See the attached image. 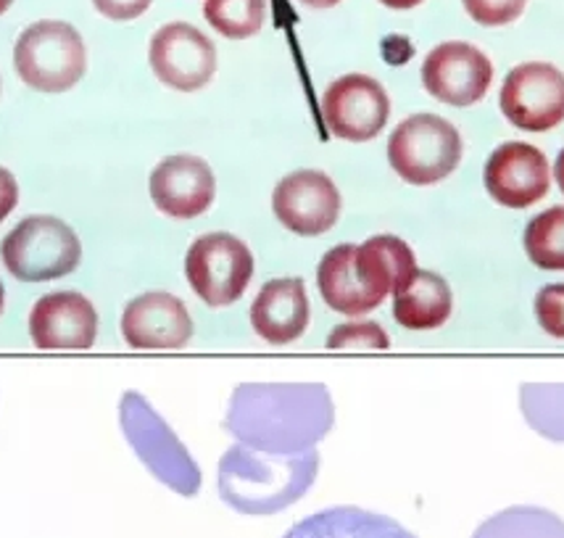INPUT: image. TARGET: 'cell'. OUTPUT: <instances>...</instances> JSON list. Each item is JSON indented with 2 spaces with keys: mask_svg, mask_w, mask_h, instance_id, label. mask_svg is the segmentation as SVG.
<instances>
[{
  "mask_svg": "<svg viewBox=\"0 0 564 538\" xmlns=\"http://www.w3.org/2000/svg\"><path fill=\"white\" fill-rule=\"evenodd\" d=\"M13 69L32 90H72L87 72L85 40L72 24L43 19L19 35L13 45Z\"/></svg>",
  "mask_w": 564,
  "mask_h": 538,
  "instance_id": "cell-1",
  "label": "cell"
},
{
  "mask_svg": "<svg viewBox=\"0 0 564 538\" xmlns=\"http://www.w3.org/2000/svg\"><path fill=\"white\" fill-rule=\"evenodd\" d=\"M0 259L17 280H58L79 267L83 244L64 219L35 214L6 235L0 244Z\"/></svg>",
  "mask_w": 564,
  "mask_h": 538,
  "instance_id": "cell-2",
  "label": "cell"
},
{
  "mask_svg": "<svg viewBox=\"0 0 564 538\" xmlns=\"http://www.w3.org/2000/svg\"><path fill=\"white\" fill-rule=\"evenodd\" d=\"M388 161L404 183L435 185L459 166L462 134L448 119L414 114L393 130L388 140Z\"/></svg>",
  "mask_w": 564,
  "mask_h": 538,
  "instance_id": "cell-3",
  "label": "cell"
},
{
  "mask_svg": "<svg viewBox=\"0 0 564 538\" xmlns=\"http://www.w3.org/2000/svg\"><path fill=\"white\" fill-rule=\"evenodd\" d=\"M185 278L206 306H230L253 278V254L230 233L200 235L187 248Z\"/></svg>",
  "mask_w": 564,
  "mask_h": 538,
  "instance_id": "cell-4",
  "label": "cell"
},
{
  "mask_svg": "<svg viewBox=\"0 0 564 538\" xmlns=\"http://www.w3.org/2000/svg\"><path fill=\"white\" fill-rule=\"evenodd\" d=\"M501 114L525 132H549L564 122V72L549 62L514 66L499 93Z\"/></svg>",
  "mask_w": 564,
  "mask_h": 538,
  "instance_id": "cell-5",
  "label": "cell"
},
{
  "mask_svg": "<svg viewBox=\"0 0 564 538\" xmlns=\"http://www.w3.org/2000/svg\"><path fill=\"white\" fill-rule=\"evenodd\" d=\"M322 117L335 138L367 143L388 125L391 98L386 87L369 74H344L327 85L322 96Z\"/></svg>",
  "mask_w": 564,
  "mask_h": 538,
  "instance_id": "cell-6",
  "label": "cell"
},
{
  "mask_svg": "<svg viewBox=\"0 0 564 538\" xmlns=\"http://www.w3.org/2000/svg\"><path fill=\"white\" fill-rule=\"evenodd\" d=\"M148 62L159 83L180 93H196L217 72V49L198 26L172 22L151 37Z\"/></svg>",
  "mask_w": 564,
  "mask_h": 538,
  "instance_id": "cell-7",
  "label": "cell"
},
{
  "mask_svg": "<svg viewBox=\"0 0 564 538\" xmlns=\"http://www.w3.org/2000/svg\"><path fill=\"white\" fill-rule=\"evenodd\" d=\"M494 83V64L478 45L448 40L427 53L422 62V85L435 100L448 106L478 104Z\"/></svg>",
  "mask_w": 564,
  "mask_h": 538,
  "instance_id": "cell-8",
  "label": "cell"
},
{
  "mask_svg": "<svg viewBox=\"0 0 564 538\" xmlns=\"http://www.w3.org/2000/svg\"><path fill=\"white\" fill-rule=\"evenodd\" d=\"M338 185L319 170H299L274 185L272 212L285 230L304 238L330 233L340 217Z\"/></svg>",
  "mask_w": 564,
  "mask_h": 538,
  "instance_id": "cell-9",
  "label": "cell"
},
{
  "mask_svg": "<svg viewBox=\"0 0 564 538\" xmlns=\"http://www.w3.org/2000/svg\"><path fill=\"white\" fill-rule=\"evenodd\" d=\"M482 185L499 206L528 208L539 204L552 185L546 153L520 140L501 143L486 161Z\"/></svg>",
  "mask_w": 564,
  "mask_h": 538,
  "instance_id": "cell-10",
  "label": "cell"
},
{
  "mask_svg": "<svg viewBox=\"0 0 564 538\" xmlns=\"http://www.w3.org/2000/svg\"><path fill=\"white\" fill-rule=\"evenodd\" d=\"M151 198L161 214L172 219H196L217 196V177L200 157L177 153L151 172Z\"/></svg>",
  "mask_w": 564,
  "mask_h": 538,
  "instance_id": "cell-11",
  "label": "cell"
},
{
  "mask_svg": "<svg viewBox=\"0 0 564 538\" xmlns=\"http://www.w3.org/2000/svg\"><path fill=\"white\" fill-rule=\"evenodd\" d=\"M122 338L132 348H183L193 338L191 312L177 295L148 291L122 312Z\"/></svg>",
  "mask_w": 564,
  "mask_h": 538,
  "instance_id": "cell-12",
  "label": "cell"
},
{
  "mask_svg": "<svg viewBox=\"0 0 564 538\" xmlns=\"http://www.w3.org/2000/svg\"><path fill=\"white\" fill-rule=\"evenodd\" d=\"M30 335L37 348H93L98 335V312L77 291L43 295L30 312Z\"/></svg>",
  "mask_w": 564,
  "mask_h": 538,
  "instance_id": "cell-13",
  "label": "cell"
},
{
  "mask_svg": "<svg viewBox=\"0 0 564 538\" xmlns=\"http://www.w3.org/2000/svg\"><path fill=\"white\" fill-rule=\"evenodd\" d=\"M312 306L301 278H278L261 288L251 304V327L272 346L299 341L306 333Z\"/></svg>",
  "mask_w": 564,
  "mask_h": 538,
  "instance_id": "cell-14",
  "label": "cell"
},
{
  "mask_svg": "<svg viewBox=\"0 0 564 538\" xmlns=\"http://www.w3.org/2000/svg\"><path fill=\"white\" fill-rule=\"evenodd\" d=\"M356 246L340 244L325 254L317 267V286L322 301L333 312L346 314V318H361L382 304V299L372 288L361 280L356 269Z\"/></svg>",
  "mask_w": 564,
  "mask_h": 538,
  "instance_id": "cell-15",
  "label": "cell"
},
{
  "mask_svg": "<svg viewBox=\"0 0 564 538\" xmlns=\"http://www.w3.org/2000/svg\"><path fill=\"white\" fill-rule=\"evenodd\" d=\"M280 538H417L393 517L361 507H330L299 520Z\"/></svg>",
  "mask_w": 564,
  "mask_h": 538,
  "instance_id": "cell-16",
  "label": "cell"
},
{
  "mask_svg": "<svg viewBox=\"0 0 564 538\" xmlns=\"http://www.w3.org/2000/svg\"><path fill=\"white\" fill-rule=\"evenodd\" d=\"M356 269H359L361 280L372 288L375 293L386 301L388 293L404 291L414 275L420 272L414 251L395 235H375L356 246Z\"/></svg>",
  "mask_w": 564,
  "mask_h": 538,
  "instance_id": "cell-17",
  "label": "cell"
},
{
  "mask_svg": "<svg viewBox=\"0 0 564 538\" xmlns=\"http://www.w3.org/2000/svg\"><path fill=\"white\" fill-rule=\"evenodd\" d=\"M452 312V288L438 272H430V269H420L404 291L393 293V320L406 331H435L446 325Z\"/></svg>",
  "mask_w": 564,
  "mask_h": 538,
  "instance_id": "cell-18",
  "label": "cell"
},
{
  "mask_svg": "<svg viewBox=\"0 0 564 538\" xmlns=\"http://www.w3.org/2000/svg\"><path fill=\"white\" fill-rule=\"evenodd\" d=\"M528 259L546 272H564V206H552L528 222L522 235Z\"/></svg>",
  "mask_w": 564,
  "mask_h": 538,
  "instance_id": "cell-19",
  "label": "cell"
},
{
  "mask_svg": "<svg viewBox=\"0 0 564 538\" xmlns=\"http://www.w3.org/2000/svg\"><path fill=\"white\" fill-rule=\"evenodd\" d=\"M204 17L221 37L246 40L264 26L267 0H206Z\"/></svg>",
  "mask_w": 564,
  "mask_h": 538,
  "instance_id": "cell-20",
  "label": "cell"
},
{
  "mask_svg": "<svg viewBox=\"0 0 564 538\" xmlns=\"http://www.w3.org/2000/svg\"><path fill=\"white\" fill-rule=\"evenodd\" d=\"M330 348H388L391 338L378 322H348L338 325L327 338Z\"/></svg>",
  "mask_w": 564,
  "mask_h": 538,
  "instance_id": "cell-21",
  "label": "cell"
},
{
  "mask_svg": "<svg viewBox=\"0 0 564 538\" xmlns=\"http://www.w3.org/2000/svg\"><path fill=\"white\" fill-rule=\"evenodd\" d=\"M462 6L480 26H507L522 17L528 0H462Z\"/></svg>",
  "mask_w": 564,
  "mask_h": 538,
  "instance_id": "cell-22",
  "label": "cell"
},
{
  "mask_svg": "<svg viewBox=\"0 0 564 538\" xmlns=\"http://www.w3.org/2000/svg\"><path fill=\"white\" fill-rule=\"evenodd\" d=\"M535 320L541 331L556 341H564V282L543 286L535 295Z\"/></svg>",
  "mask_w": 564,
  "mask_h": 538,
  "instance_id": "cell-23",
  "label": "cell"
},
{
  "mask_svg": "<svg viewBox=\"0 0 564 538\" xmlns=\"http://www.w3.org/2000/svg\"><path fill=\"white\" fill-rule=\"evenodd\" d=\"M151 3L153 0H93L98 13H104L111 22H130V19L143 17Z\"/></svg>",
  "mask_w": 564,
  "mask_h": 538,
  "instance_id": "cell-24",
  "label": "cell"
},
{
  "mask_svg": "<svg viewBox=\"0 0 564 538\" xmlns=\"http://www.w3.org/2000/svg\"><path fill=\"white\" fill-rule=\"evenodd\" d=\"M19 204V185L17 177L9 170L0 166V222H3Z\"/></svg>",
  "mask_w": 564,
  "mask_h": 538,
  "instance_id": "cell-25",
  "label": "cell"
},
{
  "mask_svg": "<svg viewBox=\"0 0 564 538\" xmlns=\"http://www.w3.org/2000/svg\"><path fill=\"white\" fill-rule=\"evenodd\" d=\"M382 6H388V9H395V11H409L414 9V6L425 3V0H380Z\"/></svg>",
  "mask_w": 564,
  "mask_h": 538,
  "instance_id": "cell-26",
  "label": "cell"
},
{
  "mask_svg": "<svg viewBox=\"0 0 564 538\" xmlns=\"http://www.w3.org/2000/svg\"><path fill=\"white\" fill-rule=\"evenodd\" d=\"M554 177H556V185H560V191H562V196H564V148L560 151V157H556Z\"/></svg>",
  "mask_w": 564,
  "mask_h": 538,
  "instance_id": "cell-27",
  "label": "cell"
},
{
  "mask_svg": "<svg viewBox=\"0 0 564 538\" xmlns=\"http://www.w3.org/2000/svg\"><path fill=\"white\" fill-rule=\"evenodd\" d=\"M304 6H312V9H333V6H338L340 0H301Z\"/></svg>",
  "mask_w": 564,
  "mask_h": 538,
  "instance_id": "cell-28",
  "label": "cell"
},
{
  "mask_svg": "<svg viewBox=\"0 0 564 538\" xmlns=\"http://www.w3.org/2000/svg\"><path fill=\"white\" fill-rule=\"evenodd\" d=\"M11 3H13V0H0V17H3V13L11 9Z\"/></svg>",
  "mask_w": 564,
  "mask_h": 538,
  "instance_id": "cell-29",
  "label": "cell"
},
{
  "mask_svg": "<svg viewBox=\"0 0 564 538\" xmlns=\"http://www.w3.org/2000/svg\"><path fill=\"white\" fill-rule=\"evenodd\" d=\"M3 306H6V288L3 282H0V312H3Z\"/></svg>",
  "mask_w": 564,
  "mask_h": 538,
  "instance_id": "cell-30",
  "label": "cell"
}]
</instances>
